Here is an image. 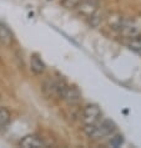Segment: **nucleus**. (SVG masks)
Listing matches in <instances>:
<instances>
[{
	"label": "nucleus",
	"instance_id": "1a4fd4ad",
	"mask_svg": "<svg viewBox=\"0 0 141 148\" xmlns=\"http://www.w3.org/2000/svg\"><path fill=\"white\" fill-rule=\"evenodd\" d=\"M14 41V35L13 32L9 30V27L0 24V44L4 46H10Z\"/></svg>",
	"mask_w": 141,
	"mask_h": 148
},
{
	"label": "nucleus",
	"instance_id": "9d476101",
	"mask_svg": "<svg viewBox=\"0 0 141 148\" xmlns=\"http://www.w3.org/2000/svg\"><path fill=\"white\" fill-rule=\"evenodd\" d=\"M119 32L121 34L122 36H125V38L127 39H130V38H135V36H139L140 34V31H139V29L136 27L134 24H132L131 21H126V24L124 25L121 29L119 30Z\"/></svg>",
	"mask_w": 141,
	"mask_h": 148
},
{
	"label": "nucleus",
	"instance_id": "4468645a",
	"mask_svg": "<svg viewBox=\"0 0 141 148\" xmlns=\"http://www.w3.org/2000/svg\"><path fill=\"white\" fill-rule=\"evenodd\" d=\"M124 143V137L121 134H116L114 136L113 138H111V141H110V145L113 146V147H120Z\"/></svg>",
	"mask_w": 141,
	"mask_h": 148
},
{
	"label": "nucleus",
	"instance_id": "7ed1b4c3",
	"mask_svg": "<svg viewBox=\"0 0 141 148\" xmlns=\"http://www.w3.org/2000/svg\"><path fill=\"white\" fill-rule=\"evenodd\" d=\"M101 117V110L97 105H88L85 106L81 112V121L85 126L95 125Z\"/></svg>",
	"mask_w": 141,
	"mask_h": 148
},
{
	"label": "nucleus",
	"instance_id": "39448f33",
	"mask_svg": "<svg viewBox=\"0 0 141 148\" xmlns=\"http://www.w3.org/2000/svg\"><path fill=\"white\" fill-rule=\"evenodd\" d=\"M63 100L70 106H75L81 101V92L76 86H68L63 96Z\"/></svg>",
	"mask_w": 141,
	"mask_h": 148
},
{
	"label": "nucleus",
	"instance_id": "9b49d317",
	"mask_svg": "<svg viewBox=\"0 0 141 148\" xmlns=\"http://www.w3.org/2000/svg\"><path fill=\"white\" fill-rule=\"evenodd\" d=\"M127 46L130 50L136 52L138 55L141 56V38L140 36H135V38H130L127 41Z\"/></svg>",
	"mask_w": 141,
	"mask_h": 148
},
{
	"label": "nucleus",
	"instance_id": "0eeeda50",
	"mask_svg": "<svg viewBox=\"0 0 141 148\" xmlns=\"http://www.w3.org/2000/svg\"><path fill=\"white\" fill-rule=\"evenodd\" d=\"M126 21H127V19H125L122 15H120L118 13H113L106 18V23H107V25H109V27L113 29V30H116V31H119L120 29L125 25Z\"/></svg>",
	"mask_w": 141,
	"mask_h": 148
},
{
	"label": "nucleus",
	"instance_id": "f03ea898",
	"mask_svg": "<svg viewBox=\"0 0 141 148\" xmlns=\"http://www.w3.org/2000/svg\"><path fill=\"white\" fill-rule=\"evenodd\" d=\"M44 93L48 97L54 98H63L64 93L68 88V85L63 79H57V77H53V79H48L44 82Z\"/></svg>",
	"mask_w": 141,
	"mask_h": 148
},
{
	"label": "nucleus",
	"instance_id": "6e6552de",
	"mask_svg": "<svg viewBox=\"0 0 141 148\" xmlns=\"http://www.w3.org/2000/svg\"><path fill=\"white\" fill-rule=\"evenodd\" d=\"M30 69L35 75H43L45 72V64L39 55L32 54L30 56Z\"/></svg>",
	"mask_w": 141,
	"mask_h": 148
},
{
	"label": "nucleus",
	"instance_id": "f257e3e1",
	"mask_svg": "<svg viewBox=\"0 0 141 148\" xmlns=\"http://www.w3.org/2000/svg\"><path fill=\"white\" fill-rule=\"evenodd\" d=\"M116 130V125L111 120H104L100 123L85 126L84 132L89 136L91 139H100L109 136Z\"/></svg>",
	"mask_w": 141,
	"mask_h": 148
},
{
	"label": "nucleus",
	"instance_id": "f8f14e48",
	"mask_svg": "<svg viewBox=\"0 0 141 148\" xmlns=\"http://www.w3.org/2000/svg\"><path fill=\"white\" fill-rule=\"evenodd\" d=\"M10 118H11V114L9 112V110L5 107H0V128L5 127L10 122Z\"/></svg>",
	"mask_w": 141,
	"mask_h": 148
},
{
	"label": "nucleus",
	"instance_id": "ddd939ff",
	"mask_svg": "<svg viewBox=\"0 0 141 148\" xmlns=\"http://www.w3.org/2000/svg\"><path fill=\"white\" fill-rule=\"evenodd\" d=\"M81 0H61V5L66 9H76Z\"/></svg>",
	"mask_w": 141,
	"mask_h": 148
},
{
	"label": "nucleus",
	"instance_id": "423d86ee",
	"mask_svg": "<svg viewBox=\"0 0 141 148\" xmlns=\"http://www.w3.org/2000/svg\"><path fill=\"white\" fill-rule=\"evenodd\" d=\"M19 145L24 148H41V147L48 146L44 139H41L39 136H36V134L25 136V137L19 142Z\"/></svg>",
	"mask_w": 141,
	"mask_h": 148
},
{
	"label": "nucleus",
	"instance_id": "20e7f679",
	"mask_svg": "<svg viewBox=\"0 0 141 148\" xmlns=\"http://www.w3.org/2000/svg\"><path fill=\"white\" fill-rule=\"evenodd\" d=\"M76 9L79 14H81L85 18H93L99 9V1L97 0H81Z\"/></svg>",
	"mask_w": 141,
	"mask_h": 148
}]
</instances>
